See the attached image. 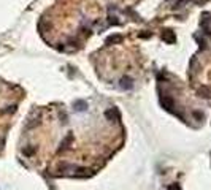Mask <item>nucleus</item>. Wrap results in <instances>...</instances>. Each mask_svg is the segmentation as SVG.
<instances>
[{
    "mask_svg": "<svg viewBox=\"0 0 211 190\" xmlns=\"http://www.w3.org/2000/svg\"><path fill=\"white\" fill-rule=\"evenodd\" d=\"M72 139H73V136L72 135H68L65 139H64V143H60V147H59V152H62V151H65L67 147H68V144L72 143Z\"/></svg>",
    "mask_w": 211,
    "mask_h": 190,
    "instance_id": "f257e3e1",
    "label": "nucleus"
},
{
    "mask_svg": "<svg viewBox=\"0 0 211 190\" xmlns=\"http://www.w3.org/2000/svg\"><path fill=\"white\" fill-rule=\"evenodd\" d=\"M199 94H200V97H203V98H209L211 97V92L208 89H205V87H202L200 90H199Z\"/></svg>",
    "mask_w": 211,
    "mask_h": 190,
    "instance_id": "f03ea898",
    "label": "nucleus"
},
{
    "mask_svg": "<svg viewBox=\"0 0 211 190\" xmlns=\"http://www.w3.org/2000/svg\"><path fill=\"white\" fill-rule=\"evenodd\" d=\"M75 108H76V111H84L87 108V105L84 103V102H76L75 103Z\"/></svg>",
    "mask_w": 211,
    "mask_h": 190,
    "instance_id": "7ed1b4c3",
    "label": "nucleus"
}]
</instances>
